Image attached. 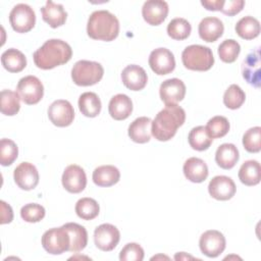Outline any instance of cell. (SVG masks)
<instances>
[{"label": "cell", "instance_id": "obj_1", "mask_svg": "<svg viewBox=\"0 0 261 261\" xmlns=\"http://www.w3.org/2000/svg\"><path fill=\"white\" fill-rule=\"evenodd\" d=\"M186 120L185 110L177 104H166L152 121V135L160 141L166 142L174 137L179 126Z\"/></svg>", "mask_w": 261, "mask_h": 261}, {"label": "cell", "instance_id": "obj_2", "mask_svg": "<svg viewBox=\"0 0 261 261\" xmlns=\"http://www.w3.org/2000/svg\"><path fill=\"white\" fill-rule=\"evenodd\" d=\"M71 56V47L66 42L59 39H50L35 51L33 58L37 67L47 70L68 62Z\"/></svg>", "mask_w": 261, "mask_h": 261}, {"label": "cell", "instance_id": "obj_3", "mask_svg": "<svg viewBox=\"0 0 261 261\" xmlns=\"http://www.w3.org/2000/svg\"><path fill=\"white\" fill-rule=\"evenodd\" d=\"M87 33L94 40L113 41L119 34V21L107 10H96L88 19Z\"/></svg>", "mask_w": 261, "mask_h": 261}, {"label": "cell", "instance_id": "obj_4", "mask_svg": "<svg viewBox=\"0 0 261 261\" xmlns=\"http://www.w3.org/2000/svg\"><path fill=\"white\" fill-rule=\"evenodd\" d=\"M181 61L190 70L206 71L214 64V57L211 49L202 45H190L181 53Z\"/></svg>", "mask_w": 261, "mask_h": 261}, {"label": "cell", "instance_id": "obj_5", "mask_svg": "<svg viewBox=\"0 0 261 261\" xmlns=\"http://www.w3.org/2000/svg\"><path fill=\"white\" fill-rule=\"evenodd\" d=\"M103 74V66L99 62L90 60H80L74 63L71 69V79L73 83L81 87L96 85L101 81Z\"/></svg>", "mask_w": 261, "mask_h": 261}, {"label": "cell", "instance_id": "obj_6", "mask_svg": "<svg viewBox=\"0 0 261 261\" xmlns=\"http://www.w3.org/2000/svg\"><path fill=\"white\" fill-rule=\"evenodd\" d=\"M70 238L64 226L54 227L46 230L42 236V246L46 252L59 255L69 250Z\"/></svg>", "mask_w": 261, "mask_h": 261}, {"label": "cell", "instance_id": "obj_7", "mask_svg": "<svg viewBox=\"0 0 261 261\" xmlns=\"http://www.w3.org/2000/svg\"><path fill=\"white\" fill-rule=\"evenodd\" d=\"M9 22L16 33H28L35 27V11L28 4H16L9 13Z\"/></svg>", "mask_w": 261, "mask_h": 261}, {"label": "cell", "instance_id": "obj_8", "mask_svg": "<svg viewBox=\"0 0 261 261\" xmlns=\"http://www.w3.org/2000/svg\"><path fill=\"white\" fill-rule=\"evenodd\" d=\"M16 92L21 101L28 105H34L41 101L44 95V86L35 75L21 77L17 84Z\"/></svg>", "mask_w": 261, "mask_h": 261}, {"label": "cell", "instance_id": "obj_9", "mask_svg": "<svg viewBox=\"0 0 261 261\" xmlns=\"http://www.w3.org/2000/svg\"><path fill=\"white\" fill-rule=\"evenodd\" d=\"M120 240V232L116 226L110 223H103L96 227L94 231V242L96 247L104 252L112 251Z\"/></svg>", "mask_w": 261, "mask_h": 261}, {"label": "cell", "instance_id": "obj_10", "mask_svg": "<svg viewBox=\"0 0 261 261\" xmlns=\"http://www.w3.org/2000/svg\"><path fill=\"white\" fill-rule=\"evenodd\" d=\"M48 117L50 121L59 127H65L72 123L74 110L67 100H56L48 108Z\"/></svg>", "mask_w": 261, "mask_h": 261}, {"label": "cell", "instance_id": "obj_11", "mask_svg": "<svg viewBox=\"0 0 261 261\" xmlns=\"http://www.w3.org/2000/svg\"><path fill=\"white\" fill-rule=\"evenodd\" d=\"M224 236L215 229H210L202 233L199 240V246L201 252L209 258H215L219 256L225 249Z\"/></svg>", "mask_w": 261, "mask_h": 261}, {"label": "cell", "instance_id": "obj_12", "mask_svg": "<svg viewBox=\"0 0 261 261\" xmlns=\"http://www.w3.org/2000/svg\"><path fill=\"white\" fill-rule=\"evenodd\" d=\"M149 65L158 75L168 74L175 68L174 55L166 48H157L150 53Z\"/></svg>", "mask_w": 261, "mask_h": 261}, {"label": "cell", "instance_id": "obj_13", "mask_svg": "<svg viewBox=\"0 0 261 261\" xmlns=\"http://www.w3.org/2000/svg\"><path fill=\"white\" fill-rule=\"evenodd\" d=\"M61 181L67 192L79 194L83 192L87 186V175L80 165L70 164L64 169Z\"/></svg>", "mask_w": 261, "mask_h": 261}, {"label": "cell", "instance_id": "obj_14", "mask_svg": "<svg viewBox=\"0 0 261 261\" xmlns=\"http://www.w3.org/2000/svg\"><path fill=\"white\" fill-rule=\"evenodd\" d=\"M237 191L234 181L225 175L214 176L209 185L208 192L210 196L218 201H226L231 199Z\"/></svg>", "mask_w": 261, "mask_h": 261}, {"label": "cell", "instance_id": "obj_15", "mask_svg": "<svg viewBox=\"0 0 261 261\" xmlns=\"http://www.w3.org/2000/svg\"><path fill=\"white\" fill-rule=\"evenodd\" d=\"M15 184L24 191H31L39 184V172L36 166L30 162H21L13 172Z\"/></svg>", "mask_w": 261, "mask_h": 261}, {"label": "cell", "instance_id": "obj_16", "mask_svg": "<svg viewBox=\"0 0 261 261\" xmlns=\"http://www.w3.org/2000/svg\"><path fill=\"white\" fill-rule=\"evenodd\" d=\"M168 4L163 0H148L143 4L142 15L144 20L151 25H159L168 14Z\"/></svg>", "mask_w": 261, "mask_h": 261}, {"label": "cell", "instance_id": "obj_17", "mask_svg": "<svg viewBox=\"0 0 261 261\" xmlns=\"http://www.w3.org/2000/svg\"><path fill=\"white\" fill-rule=\"evenodd\" d=\"M260 50L257 48L247 55L243 61L242 72L247 83L255 88H260L261 73H260Z\"/></svg>", "mask_w": 261, "mask_h": 261}, {"label": "cell", "instance_id": "obj_18", "mask_svg": "<svg viewBox=\"0 0 261 261\" xmlns=\"http://www.w3.org/2000/svg\"><path fill=\"white\" fill-rule=\"evenodd\" d=\"M159 95L165 105L176 104L186 96V85L179 79H168L160 85Z\"/></svg>", "mask_w": 261, "mask_h": 261}, {"label": "cell", "instance_id": "obj_19", "mask_svg": "<svg viewBox=\"0 0 261 261\" xmlns=\"http://www.w3.org/2000/svg\"><path fill=\"white\" fill-rule=\"evenodd\" d=\"M122 84L132 91L143 90L148 82L145 69L137 64H129L121 72Z\"/></svg>", "mask_w": 261, "mask_h": 261}, {"label": "cell", "instance_id": "obj_20", "mask_svg": "<svg viewBox=\"0 0 261 261\" xmlns=\"http://www.w3.org/2000/svg\"><path fill=\"white\" fill-rule=\"evenodd\" d=\"M224 31L222 21L213 16L203 18L198 27L200 38L205 42H215L219 39Z\"/></svg>", "mask_w": 261, "mask_h": 261}, {"label": "cell", "instance_id": "obj_21", "mask_svg": "<svg viewBox=\"0 0 261 261\" xmlns=\"http://www.w3.org/2000/svg\"><path fill=\"white\" fill-rule=\"evenodd\" d=\"M110 116L115 120H124L133 112L132 99L125 94H117L113 96L108 105Z\"/></svg>", "mask_w": 261, "mask_h": 261}, {"label": "cell", "instance_id": "obj_22", "mask_svg": "<svg viewBox=\"0 0 261 261\" xmlns=\"http://www.w3.org/2000/svg\"><path fill=\"white\" fill-rule=\"evenodd\" d=\"M151 128L152 120L149 117H138L128 126V137L135 143L145 144L151 139Z\"/></svg>", "mask_w": 261, "mask_h": 261}, {"label": "cell", "instance_id": "obj_23", "mask_svg": "<svg viewBox=\"0 0 261 261\" xmlns=\"http://www.w3.org/2000/svg\"><path fill=\"white\" fill-rule=\"evenodd\" d=\"M41 12L43 20L53 29L63 25L66 21L67 13L63 6L53 1H47L45 6L41 8Z\"/></svg>", "mask_w": 261, "mask_h": 261}, {"label": "cell", "instance_id": "obj_24", "mask_svg": "<svg viewBox=\"0 0 261 261\" xmlns=\"http://www.w3.org/2000/svg\"><path fill=\"white\" fill-rule=\"evenodd\" d=\"M184 174L185 176L192 182H202L204 181L208 176V166L204 162V160L197 158V157H191L184 163Z\"/></svg>", "mask_w": 261, "mask_h": 261}, {"label": "cell", "instance_id": "obj_25", "mask_svg": "<svg viewBox=\"0 0 261 261\" xmlns=\"http://www.w3.org/2000/svg\"><path fill=\"white\" fill-rule=\"evenodd\" d=\"M93 181L98 187H111L118 182L120 172L114 165H101L93 171Z\"/></svg>", "mask_w": 261, "mask_h": 261}, {"label": "cell", "instance_id": "obj_26", "mask_svg": "<svg viewBox=\"0 0 261 261\" xmlns=\"http://www.w3.org/2000/svg\"><path fill=\"white\" fill-rule=\"evenodd\" d=\"M239 158L238 148L230 143L220 145L215 153V161L222 169H231L239 161Z\"/></svg>", "mask_w": 261, "mask_h": 261}, {"label": "cell", "instance_id": "obj_27", "mask_svg": "<svg viewBox=\"0 0 261 261\" xmlns=\"http://www.w3.org/2000/svg\"><path fill=\"white\" fill-rule=\"evenodd\" d=\"M70 238L69 250L70 252L76 253L84 250L88 244V232L86 228L75 222H68L63 224Z\"/></svg>", "mask_w": 261, "mask_h": 261}, {"label": "cell", "instance_id": "obj_28", "mask_svg": "<svg viewBox=\"0 0 261 261\" xmlns=\"http://www.w3.org/2000/svg\"><path fill=\"white\" fill-rule=\"evenodd\" d=\"M1 63L9 72H19L27 66V58L21 51L10 48L2 53Z\"/></svg>", "mask_w": 261, "mask_h": 261}, {"label": "cell", "instance_id": "obj_29", "mask_svg": "<svg viewBox=\"0 0 261 261\" xmlns=\"http://www.w3.org/2000/svg\"><path fill=\"white\" fill-rule=\"evenodd\" d=\"M239 178L242 184L249 187L258 185L261 178L260 163L256 160L245 161L239 170Z\"/></svg>", "mask_w": 261, "mask_h": 261}, {"label": "cell", "instance_id": "obj_30", "mask_svg": "<svg viewBox=\"0 0 261 261\" xmlns=\"http://www.w3.org/2000/svg\"><path fill=\"white\" fill-rule=\"evenodd\" d=\"M101 101L93 92L83 93L79 98V108L82 114L87 117H96L101 111Z\"/></svg>", "mask_w": 261, "mask_h": 261}, {"label": "cell", "instance_id": "obj_31", "mask_svg": "<svg viewBox=\"0 0 261 261\" xmlns=\"http://www.w3.org/2000/svg\"><path fill=\"white\" fill-rule=\"evenodd\" d=\"M234 29L242 39L253 40L260 34V22L253 16H244L237 22Z\"/></svg>", "mask_w": 261, "mask_h": 261}, {"label": "cell", "instance_id": "obj_32", "mask_svg": "<svg viewBox=\"0 0 261 261\" xmlns=\"http://www.w3.org/2000/svg\"><path fill=\"white\" fill-rule=\"evenodd\" d=\"M188 141L190 146L196 151H205L211 144L213 139L209 136L207 129L203 125L193 127L188 136Z\"/></svg>", "mask_w": 261, "mask_h": 261}, {"label": "cell", "instance_id": "obj_33", "mask_svg": "<svg viewBox=\"0 0 261 261\" xmlns=\"http://www.w3.org/2000/svg\"><path fill=\"white\" fill-rule=\"evenodd\" d=\"M0 109L2 114L7 116L15 115L20 109V97L17 92L11 90L1 91Z\"/></svg>", "mask_w": 261, "mask_h": 261}, {"label": "cell", "instance_id": "obj_34", "mask_svg": "<svg viewBox=\"0 0 261 261\" xmlns=\"http://www.w3.org/2000/svg\"><path fill=\"white\" fill-rule=\"evenodd\" d=\"M76 215L84 220H92L99 214L100 207L96 200L92 198H82L75 204Z\"/></svg>", "mask_w": 261, "mask_h": 261}, {"label": "cell", "instance_id": "obj_35", "mask_svg": "<svg viewBox=\"0 0 261 261\" xmlns=\"http://www.w3.org/2000/svg\"><path fill=\"white\" fill-rule=\"evenodd\" d=\"M192 31L190 22L181 17L173 18L167 25V35L177 41H182L187 39Z\"/></svg>", "mask_w": 261, "mask_h": 261}, {"label": "cell", "instance_id": "obj_36", "mask_svg": "<svg viewBox=\"0 0 261 261\" xmlns=\"http://www.w3.org/2000/svg\"><path fill=\"white\" fill-rule=\"evenodd\" d=\"M246 100V94L245 92L241 89L236 84L230 85L226 91L224 92L223 95V104L229 108V109H238L240 108Z\"/></svg>", "mask_w": 261, "mask_h": 261}, {"label": "cell", "instance_id": "obj_37", "mask_svg": "<svg viewBox=\"0 0 261 261\" xmlns=\"http://www.w3.org/2000/svg\"><path fill=\"white\" fill-rule=\"evenodd\" d=\"M241 52L240 44L233 39L224 40L218 46L219 58L225 63H232L237 60Z\"/></svg>", "mask_w": 261, "mask_h": 261}, {"label": "cell", "instance_id": "obj_38", "mask_svg": "<svg viewBox=\"0 0 261 261\" xmlns=\"http://www.w3.org/2000/svg\"><path fill=\"white\" fill-rule=\"evenodd\" d=\"M205 127L212 139L222 138L229 130V122L226 117L217 115L210 118Z\"/></svg>", "mask_w": 261, "mask_h": 261}, {"label": "cell", "instance_id": "obj_39", "mask_svg": "<svg viewBox=\"0 0 261 261\" xmlns=\"http://www.w3.org/2000/svg\"><path fill=\"white\" fill-rule=\"evenodd\" d=\"M18 156V148L16 144L9 139H1L0 141V163L2 166L11 165Z\"/></svg>", "mask_w": 261, "mask_h": 261}, {"label": "cell", "instance_id": "obj_40", "mask_svg": "<svg viewBox=\"0 0 261 261\" xmlns=\"http://www.w3.org/2000/svg\"><path fill=\"white\" fill-rule=\"evenodd\" d=\"M243 146L250 153H258L261 150V127L249 128L243 136Z\"/></svg>", "mask_w": 261, "mask_h": 261}, {"label": "cell", "instance_id": "obj_41", "mask_svg": "<svg viewBox=\"0 0 261 261\" xmlns=\"http://www.w3.org/2000/svg\"><path fill=\"white\" fill-rule=\"evenodd\" d=\"M45 213H46L45 208L42 205L36 204V203L25 204L20 209L21 218L24 221L31 222V223L41 221L45 217Z\"/></svg>", "mask_w": 261, "mask_h": 261}, {"label": "cell", "instance_id": "obj_42", "mask_svg": "<svg viewBox=\"0 0 261 261\" xmlns=\"http://www.w3.org/2000/svg\"><path fill=\"white\" fill-rule=\"evenodd\" d=\"M144 259V250L137 243L126 244L119 253L120 261H142Z\"/></svg>", "mask_w": 261, "mask_h": 261}, {"label": "cell", "instance_id": "obj_43", "mask_svg": "<svg viewBox=\"0 0 261 261\" xmlns=\"http://www.w3.org/2000/svg\"><path fill=\"white\" fill-rule=\"evenodd\" d=\"M245 6L244 0H222L220 10L222 13L228 16H233L238 13H240Z\"/></svg>", "mask_w": 261, "mask_h": 261}, {"label": "cell", "instance_id": "obj_44", "mask_svg": "<svg viewBox=\"0 0 261 261\" xmlns=\"http://www.w3.org/2000/svg\"><path fill=\"white\" fill-rule=\"evenodd\" d=\"M1 204V220L0 223L1 224H5V223H10L13 219V212L11 207L5 203L4 201L0 202Z\"/></svg>", "mask_w": 261, "mask_h": 261}, {"label": "cell", "instance_id": "obj_45", "mask_svg": "<svg viewBox=\"0 0 261 261\" xmlns=\"http://www.w3.org/2000/svg\"><path fill=\"white\" fill-rule=\"evenodd\" d=\"M222 0H209V1H201V4L207 9V10H212V11H219L220 6H221Z\"/></svg>", "mask_w": 261, "mask_h": 261}]
</instances>
